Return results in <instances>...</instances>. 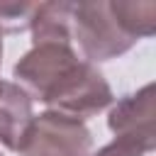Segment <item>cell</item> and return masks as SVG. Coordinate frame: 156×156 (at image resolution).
Returning a JSON list of instances; mask_svg holds the SVG:
<instances>
[{"mask_svg":"<svg viewBox=\"0 0 156 156\" xmlns=\"http://www.w3.org/2000/svg\"><path fill=\"white\" fill-rule=\"evenodd\" d=\"M39 2H0V32H22L32 24Z\"/></svg>","mask_w":156,"mask_h":156,"instance_id":"9","label":"cell"},{"mask_svg":"<svg viewBox=\"0 0 156 156\" xmlns=\"http://www.w3.org/2000/svg\"><path fill=\"white\" fill-rule=\"evenodd\" d=\"M107 127L115 136L139 141L149 154L156 149V88L144 85L134 95L122 98L107 115Z\"/></svg>","mask_w":156,"mask_h":156,"instance_id":"5","label":"cell"},{"mask_svg":"<svg viewBox=\"0 0 156 156\" xmlns=\"http://www.w3.org/2000/svg\"><path fill=\"white\" fill-rule=\"evenodd\" d=\"M112 12L122 22V27L134 37H151L156 32V2H122V0H110Z\"/></svg>","mask_w":156,"mask_h":156,"instance_id":"8","label":"cell"},{"mask_svg":"<svg viewBox=\"0 0 156 156\" xmlns=\"http://www.w3.org/2000/svg\"><path fill=\"white\" fill-rule=\"evenodd\" d=\"M71 37L73 41H78L88 63L117 58L139 41L122 27L117 15L112 12L110 0L73 2Z\"/></svg>","mask_w":156,"mask_h":156,"instance_id":"1","label":"cell"},{"mask_svg":"<svg viewBox=\"0 0 156 156\" xmlns=\"http://www.w3.org/2000/svg\"><path fill=\"white\" fill-rule=\"evenodd\" d=\"M71 20H73V2H66V0L39 2L37 12H34V20L29 24L32 41L34 44H46V41L73 44Z\"/></svg>","mask_w":156,"mask_h":156,"instance_id":"7","label":"cell"},{"mask_svg":"<svg viewBox=\"0 0 156 156\" xmlns=\"http://www.w3.org/2000/svg\"><path fill=\"white\" fill-rule=\"evenodd\" d=\"M90 132L80 119L46 110L34 117L20 156H90Z\"/></svg>","mask_w":156,"mask_h":156,"instance_id":"4","label":"cell"},{"mask_svg":"<svg viewBox=\"0 0 156 156\" xmlns=\"http://www.w3.org/2000/svg\"><path fill=\"white\" fill-rule=\"evenodd\" d=\"M149 151L134 141V139H127V136H115L110 144H105L102 149H98L95 154L90 156H146Z\"/></svg>","mask_w":156,"mask_h":156,"instance_id":"10","label":"cell"},{"mask_svg":"<svg viewBox=\"0 0 156 156\" xmlns=\"http://www.w3.org/2000/svg\"><path fill=\"white\" fill-rule=\"evenodd\" d=\"M115 100L105 76L95 68V63L80 61L78 68L46 98L44 105H49L51 112H61L73 119H88L110 107Z\"/></svg>","mask_w":156,"mask_h":156,"instance_id":"3","label":"cell"},{"mask_svg":"<svg viewBox=\"0 0 156 156\" xmlns=\"http://www.w3.org/2000/svg\"><path fill=\"white\" fill-rule=\"evenodd\" d=\"M0 156H2V154H0Z\"/></svg>","mask_w":156,"mask_h":156,"instance_id":"12","label":"cell"},{"mask_svg":"<svg viewBox=\"0 0 156 156\" xmlns=\"http://www.w3.org/2000/svg\"><path fill=\"white\" fill-rule=\"evenodd\" d=\"M80 61L83 58H78L73 44L46 41V44H34L15 63L12 73L24 85V93L29 98L46 102V98L78 68Z\"/></svg>","mask_w":156,"mask_h":156,"instance_id":"2","label":"cell"},{"mask_svg":"<svg viewBox=\"0 0 156 156\" xmlns=\"http://www.w3.org/2000/svg\"><path fill=\"white\" fill-rule=\"evenodd\" d=\"M34 117L32 98L24 93V88L10 80H0V141L10 151L20 154L24 149Z\"/></svg>","mask_w":156,"mask_h":156,"instance_id":"6","label":"cell"},{"mask_svg":"<svg viewBox=\"0 0 156 156\" xmlns=\"http://www.w3.org/2000/svg\"><path fill=\"white\" fill-rule=\"evenodd\" d=\"M0 58H2V32H0Z\"/></svg>","mask_w":156,"mask_h":156,"instance_id":"11","label":"cell"}]
</instances>
